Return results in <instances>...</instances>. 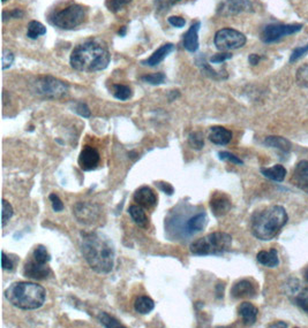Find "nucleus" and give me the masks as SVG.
<instances>
[{"instance_id":"f257e3e1","label":"nucleus","mask_w":308,"mask_h":328,"mask_svg":"<svg viewBox=\"0 0 308 328\" xmlns=\"http://www.w3.org/2000/svg\"><path fill=\"white\" fill-rule=\"evenodd\" d=\"M81 251L91 269L101 274L110 273L114 266L115 252L110 239L99 232H82Z\"/></svg>"},{"instance_id":"f03ea898","label":"nucleus","mask_w":308,"mask_h":328,"mask_svg":"<svg viewBox=\"0 0 308 328\" xmlns=\"http://www.w3.org/2000/svg\"><path fill=\"white\" fill-rule=\"evenodd\" d=\"M111 55L106 44L99 39L87 40L73 50L69 58L72 68L93 73L104 70L110 64Z\"/></svg>"},{"instance_id":"7ed1b4c3","label":"nucleus","mask_w":308,"mask_h":328,"mask_svg":"<svg viewBox=\"0 0 308 328\" xmlns=\"http://www.w3.org/2000/svg\"><path fill=\"white\" fill-rule=\"evenodd\" d=\"M286 221L288 214L284 207L268 206L253 214L251 219L252 234L261 241H270L285 226Z\"/></svg>"},{"instance_id":"20e7f679","label":"nucleus","mask_w":308,"mask_h":328,"mask_svg":"<svg viewBox=\"0 0 308 328\" xmlns=\"http://www.w3.org/2000/svg\"><path fill=\"white\" fill-rule=\"evenodd\" d=\"M5 298L18 309L37 310L44 305L47 292L35 282L19 281L5 290Z\"/></svg>"},{"instance_id":"39448f33","label":"nucleus","mask_w":308,"mask_h":328,"mask_svg":"<svg viewBox=\"0 0 308 328\" xmlns=\"http://www.w3.org/2000/svg\"><path fill=\"white\" fill-rule=\"evenodd\" d=\"M232 238L227 232L215 231L203 236L190 244L189 251L194 256L222 255L230 250Z\"/></svg>"},{"instance_id":"423d86ee","label":"nucleus","mask_w":308,"mask_h":328,"mask_svg":"<svg viewBox=\"0 0 308 328\" xmlns=\"http://www.w3.org/2000/svg\"><path fill=\"white\" fill-rule=\"evenodd\" d=\"M87 19L86 7L79 4H72L64 10L55 13L51 22L53 26L60 28L62 30H72L85 22Z\"/></svg>"},{"instance_id":"0eeeda50","label":"nucleus","mask_w":308,"mask_h":328,"mask_svg":"<svg viewBox=\"0 0 308 328\" xmlns=\"http://www.w3.org/2000/svg\"><path fill=\"white\" fill-rule=\"evenodd\" d=\"M34 91L44 98L59 99L68 92V84L53 76H42L34 83Z\"/></svg>"},{"instance_id":"6e6552de","label":"nucleus","mask_w":308,"mask_h":328,"mask_svg":"<svg viewBox=\"0 0 308 328\" xmlns=\"http://www.w3.org/2000/svg\"><path fill=\"white\" fill-rule=\"evenodd\" d=\"M246 36L232 28H224L216 32L214 44L220 52H228L238 50L246 44Z\"/></svg>"},{"instance_id":"1a4fd4ad","label":"nucleus","mask_w":308,"mask_h":328,"mask_svg":"<svg viewBox=\"0 0 308 328\" xmlns=\"http://www.w3.org/2000/svg\"><path fill=\"white\" fill-rule=\"evenodd\" d=\"M302 24H283L273 23L265 26L261 31V40L263 43H275V41L284 38L285 36L293 35L295 32L300 31Z\"/></svg>"},{"instance_id":"9d476101","label":"nucleus","mask_w":308,"mask_h":328,"mask_svg":"<svg viewBox=\"0 0 308 328\" xmlns=\"http://www.w3.org/2000/svg\"><path fill=\"white\" fill-rule=\"evenodd\" d=\"M73 214L83 225H93L99 219L101 209L96 204L88 202H79L73 206Z\"/></svg>"},{"instance_id":"9b49d317","label":"nucleus","mask_w":308,"mask_h":328,"mask_svg":"<svg viewBox=\"0 0 308 328\" xmlns=\"http://www.w3.org/2000/svg\"><path fill=\"white\" fill-rule=\"evenodd\" d=\"M51 269L48 264H43L37 261L34 257L29 258L23 266V275L31 280H45L48 279Z\"/></svg>"},{"instance_id":"f8f14e48","label":"nucleus","mask_w":308,"mask_h":328,"mask_svg":"<svg viewBox=\"0 0 308 328\" xmlns=\"http://www.w3.org/2000/svg\"><path fill=\"white\" fill-rule=\"evenodd\" d=\"M99 161H101V156H99L96 149L89 147V145H86L80 152L78 163L82 171L89 172L97 167Z\"/></svg>"},{"instance_id":"ddd939ff","label":"nucleus","mask_w":308,"mask_h":328,"mask_svg":"<svg viewBox=\"0 0 308 328\" xmlns=\"http://www.w3.org/2000/svg\"><path fill=\"white\" fill-rule=\"evenodd\" d=\"M253 5L249 0H225L219 8V14L230 16L238 15L244 12H251Z\"/></svg>"},{"instance_id":"4468645a","label":"nucleus","mask_w":308,"mask_h":328,"mask_svg":"<svg viewBox=\"0 0 308 328\" xmlns=\"http://www.w3.org/2000/svg\"><path fill=\"white\" fill-rule=\"evenodd\" d=\"M210 207L215 217H223L231 210L230 198L225 194H214L210 199Z\"/></svg>"},{"instance_id":"2eb2a0df","label":"nucleus","mask_w":308,"mask_h":328,"mask_svg":"<svg viewBox=\"0 0 308 328\" xmlns=\"http://www.w3.org/2000/svg\"><path fill=\"white\" fill-rule=\"evenodd\" d=\"M134 202L144 209H151L157 204V196L155 192L149 186H141L134 193Z\"/></svg>"},{"instance_id":"dca6fc26","label":"nucleus","mask_w":308,"mask_h":328,"mask_svg":"<svg viewBox=\"0 0 308 328\" xmlns=\"http://www.w3.org/2000/svg\"><path fill=\"white\" fill-rule=\"evenodd\" d=\"M256 294V288L253 285L252 281L249 280H239L233 285L231 289V295L233 298L240 300V298H251L254 297Z\"/></svg>"},{"instance_id":"f3484780","label":"nucleus","mask_w":308,"mask_h":328,"mask_svg":"<svg viewBox=\"0 0 308 328\" xmlns=\"http://www.w3.org/2000/svg\"><path fill=\"white\" fill-rule=\"evenodd\" d=\"M200 27H201V22H200V21H195L188 30H187L186 34L184 35V48L188 52L194 53L199 50Z\"/></svg>"},{"instance_id":"a211bd4d","label":"nucleus","mask_w":308,"mask_h":328,"mask_svg":"<svg viewBox=\"0 0 308 328\" xmlns=\"http://www.w3.org/2000/svg\"><path fill=\"white\" fill-rule=\"evenodd\" d=\"M173 49H174V46L171 43H166L164 45H162V46L158 50H156V51L153 52L147 60L142 61V64L145 66H150V67L160 65L161 62L163 61L165 58L173 51Z\"/></svg>"},{"instance_id":"6ab92c4d","label":"nucleus","mask_w":308,"mask_h":328,"mask_svg":"<svg viewBox=\"0 0 308 328\" xmlns=\"http://www.w3.org/2000/svg\"><path fill=\"white\" fill-rule=\"evenodd\" d=\"M209 139L216 145H226L231 142L232 132L226 128L216 126L210 128Z\"/></svg>"},{"instance_id":"aec40b11","label":"nucleus","mask_w":308,"mask_h":328,"mask_svg":"<svg viewBox=\"0 0 308 328\" xmlns=\"http://www.w3.org/2000/svg\"><path fill=\"white\" fill-rule=\"evenodd\" d=\"M208 223V217L206 212L197 213L186 221V231L188 234L202 231Z\"/></svg>"},{"instance_id":"412c9836","label":"nucleus","mask_w":308,"mask_h":328,"mask_svg":"<svg viewBox=\"0 0 308 328\" xmlns=\"http://www.w3.org/2000/svg\"><path fill=\"white\" fill-rule=\"evenodd\" d=\"M238 313L243 319V322L245 325H254L256 322L257 319V313H259V310H257L255 306L248 302L241 303L240 306L238 308Z\"/></svg>"},{"instance_id":"4be33fe9","label":"nucleus","mask_w":308,"mask_h":328,"mask_svg":"<svg viewBox=\"0 0 308 328\" xmlns=\"http://www.w3.org/2000/svg\"><path fill=\"white\" fill-rule=\"evenodd\" d=\"M128 213H130L133 221H134L137 226L141 228H148L149 220L142 206L131 205L130 209H128Z\"/></svg>"},{"instance_id":"5701e85b","label":"nucleus","mask_w":308,"mask_h":328,"mask_svg":"<svg viewBox=\"0 0 308 328\" xmlns=\"http://www.w3.org/2000/svg\"><path fill=\"white\" fill-rule=\"evenodd\" d=\"M257 261L267 267H276L280 264L276 249H272L270 251H260L256 256Z\"/></svg>"},{"instance_id":"b1692460","label":"nucleus","mask_w":308,"mask_h":328,"mask_svg":"<svg viewBox=\"0 0 308 328\" xmlns=\"http://www.w3.org/2000/svg\"><path fill=\"white\" fill-rule=\"evenodd\" d=\"M264 144L269 148L277 149V150H281L283 152H289L291 150V147H292V144L288 139L281 136H269L264 139Z\"/></svg>"},{"instance_id":"393cba45","label":"nucleus","mask_w":308,"mask_h":328,"mask_svg":"<svg viewBox=\"0 0 308 328\" xmlns=\"http://www.w3.org/2000/svg\"><path fill=\"white\" fill-rule=\"evenodd\" d=\"M261 173L269 180L282 182L286 176V169L282 165H275L269 168H261Z\"/></svg>"},{"instance_id":"a878e982","label":"nucleus","mask_w":308,"mask_h":328,"mask_svg":"<svg viewBox=\"0 0 308 328\" xmlns=\"http://www.w3.org/2000/svg\"><path fill=\"white\" fill-rule=\"evenodd\" d=\"M155 308V302L148 296H139L134 302V309L137 313L148 314Z\"/></svg>"},{"instance_id":"bb28decb","label":"nucleus","mask_w":308,"mask_h":328,"mask_svg":"<svg viewBox=\"0 0 308 328\" xmlns=\"http://www.w3.org/2000/svg\"><path fill=\"white\" fill-rule=\"evenodd\" d=\"M47 34V28H45L43 24L38 21H30L28 24V30H27V36L31 39L38 38L40 36H43Z\"/></svg>"},{"instance_id":"cd10ccee","label":"nucleus","mask_w":308,"mask_h":328,"mask_svg":"<svg viewBox=\"0 0 308 328\" xmlns=\"http://www.w3.org/2000/svg\"><path fill=\"white\" fill-rule=\"evenodd\" d=\"M188 144L189 147L194 149V150H202L205 147V138H203V134L200 131H193L190 132L188 136Z\"/></svg>"},{"instance_id":"c85d7f7f","label":"nucleus","mask_w":308,"mask_h":328,"mask_svg":"<svg viewBox=\"0 0 308 328\" xmlns=\"http://www.w3.org/2000/svg\"><path fill=\"white\" fill-rule=\"evenodd\" d=\"M113 96L119 101L125 102L132 97V90L127 85L115 84L113 85Z\"/></svg>"},{"instance_id":"c756f323","label":"nucleus","mask_w":308,"mask_h":328,"mask_svg":"<svg viewBox=\"0 0 308 328\" xmlns=\"http://www.w3.org/2000/svg\"><path fill=\"white\" fill-rule=\"evenodd\" d=\"M32 257L40 263L43 264H49V261L51 260V256H50L49 251L44 246H37L34 251H32Z\"/></svg>"},{"instance_id":"7c9ffc66","label":"nucleus","mask_w":308,"mask_h":328,"mask_svg":"<svg viewBox=\"0 0 308 328\" xmlns=\"http://www.w3.org/2000/svg\"><path fill=\"white\" fill-rule=\"evenodd\" d=\"M2 209H3V212H2V226L5 227L7 225V222L11 220V218L13 217L14 210H13V206L11 205V203L7 202L6 199H3V201H2Z\"/></svg>"},{"instance_id":"2f4dec72","label":"nucleus","mask_w":308,"mask_h":328,"mask_svg":"<svg viewBox=\"0 0 308 328\" xmlns=\"http://www.w3.org/2000/svg\"><path fill=\"white\" fill-rule=\"evenodd\" d=\"M98 320L102 323L103 326H105L107 328H119V327H125L122 325L117 319L113 317H111L110 314H107L106 312H101L98 314Z\"/></svg>"},{"instance_id":"473e14b6","label":"nucleus","mask_w":308,"mask_h":328,"mask_svg":"<svg viewBox=\"0 0 308 328\" xmlns=\"http://www.w3.org/2000/svg\"><path fill=\"white\" fill-rule=\"evenodd\" d=\"M141 81H143L148 84L151 85H158L162 84V83L165 82V75L163 73H153V74H148V75H144L141 77Z\"/></svg>"},{"instance_id":"72a5a7b5","label":"nucleus","mask_w":308,"mask_h":328,"mask_svg":"<svg viewBox=\"0 0 308 328\" xmlns=\"http://www.w3.org/2000/svg\"><path fill=\"white\" fill-rule=\"evenodd\" d=\"M297 83L302 88H308V65H303L297 70Z\"/></svg>"},{"instance_id":"f704fd0d","label":"nucleus","mask_w":308,"mask_h":328,"mask_svg":"<svg viewBox=\"0 0 308 328\" xmlns=\"http://www.w3.org/2000/svg\"><path fill=\"white\" fill-rule=\"evenodd\" d=\"M295 304L308 313V289L302 290L295 296Z\"/></svg>"},{"instance_id":"c9c22d12","label":"nucleus","mask_w":308,"mask_h":328,"mask_svg":"<svg viewBox=\"0 0 308 328\" xmlns=\"http://www.w3.org/2000/svg\"><path fill=\"white\" fill-rule=\"evenodd\" d=\"M131 2L132 0H109V2L106 3V6L109 8V11L117 13V12H119L122 8L127 6Z\"/></svg>"},{"instance_id":"e433bc0d","label":"nucleus","mask_w":308,"mask_h":328,"mask_svg":"<svg viewBox=\"0 0 308 328\" xmlns=\"http://www.w3.org/2000/svg\"><path fill=\"white\" fill-rule=\"evenodd\" d=\"M292 182L294 183V185H297L298 188L302 189L303 192L308 194V177L307 176H301V175H297V174H293Z\"/></svg>"},{"instance_id":"4c0bfd02","label":"nucleus","mask_w":308,"mask_h":328,"mask_svg":"<svg viewBox=\"0 0 308 328\" xmlns=\"http://www.w3.org/2000/svg\"><path fill=\"white\" fill-rule=\"evenodd\" d=\"M218 157L220 160H227V161H231L232 164H236V165H243L244 161L238 158L237 156L233 155V153H230L227 151H222V152H218Z\"/></svg>"},{"instance_id":"58836bf2","label":"nucleus","mask_w":308,"mask_h":328,"mask_svg":"<svg viewBox=\"0 0 308 328\" xmlns=\"http://www.w3.org/2000/svg\"><path fill=\"white\" fill-rule=\"evenodd\" d=\"M2 62H3V69L10 68L11 66L13 65V62H14L13 52L10 51V50H4Z\"/></svg>"},{"instance_id":"ea45409f","label":"nucleus","mask_w":308,"mask_h":328,"mask_svg":"<svg viewBox=\"0 0 308 328\" xmlns=\"http://www.w3.org/2000/svg\"><path fill=\"white\" fill-rule=\"evenodd\" d=\"M179 2L180 0H156L155 5L158 11H168Z\"/></svg>"},{"instance_id":"a19ab883","label":"nucleus","mask_w":308,"mask_h":328,"mask_svg":"<svg viewBox=\"0 0 308 328\" xmlns=\"http://www.w3.org/2000/svg\"><path fill=\"white\" fill-rule=\"evenodd\" d=\"M232 59V55L230 52H220L217 55H214L210 58L211 64H222V62Z\"/></svg>"},{"instance_id":"79ce46f5","label":"nucleus","mask_w":308,"mask_h":328,"mask_svg":"<svg viewBox=\"0 0 308 328\" xmlns=\"http://www.w3.org/2000/svg\"><path fill=\"white\" fill-rule=\"evenodd\" d=\"M306 52H308V44L303 45V46H301V48L294 49L292 55L290 56V62H294V61L299 60L301 57L306 55Z\"/></svg>"},{"instance_id":"37998d69","label":"nucleus","mask_w":308,"mask_h":328,"mask_svg":"<svg viewBox=\"0 0 308 328\" xmlns=\"http://www.w3.org/2000/svg\"><path fill=\"white\" fill-rule=\"evenodd\" d=\"M293 174L308 177V160H301L300 163H298L297 166H295Z\"/></svg>"},{"instance_id":"c03bdc74","label":"nucleus","mask_w":308,"mask_h":328,"mask_svg":"<svg viewBox=\"0 0 308 328\" xmlns=\"http://www.w3.org/2000/svg\"><path fill=\"white\" fill-rule=\"evenodd\" d=\"M50 201L52 203V209L56 211V212H61L64 210V204H62L61 199L57 196L56 194L50 195Z\"/></svg>"},{"instance_id":"a18cd8bd","label":"nucleus","mask_w":308,"mask_h":328,"mask_svg":"<svg viewBox=\"0 0 308 328\" xmlns=\"http://www.w3.org/2000/svg\"><path fill=\"white\" fill-rule=\"evenodd\" d=\"M75 112L79 115L83 116V118H89V116L91 115L89 107L87 106V104H85V103H78L75 105Z\"/></svg>"},{"instance_id":"49530a36","label":"nucleus","mask_w":308,"mask_h":328,"mask_svg":"<svg viewBox=\"0 0 308 328\" xmlns=\"http://www.w3.org/2000/svg\"><path fill=\"white\" fill-rule=\"evenodd\" d=\"M24 16V13L22 10H19V8H15V10L11 12H4V21L8 19H21Z\"/></svg>"},{"instance_id":"de8ad7c7","label":"nucleus","mask_w":308,"mask_h":328,"mask_svg":"<svg viewBox=\"0 0 308 328\" xmlns=\"http://www.w3.org/2000/svg\"><path fill=\"white\" fill-rule=\"evenodd\" d=\"M169 23L171 24L172 27L182 28L186 24V20L184 18H181V16H170Z\"/></svg>"},{"instance_id":"09e8293b","label":"nucleus","mask_w":308,"mask_h":328,"mask_svg":"<svg viewBox=\"0 0 308 328\" xmlns=\"http://www.w3.org/2000/svg\"><path fill=\"white\" fill-rule=\"evenodd\" d=\"M2 266L5 271H12L13 269V261L8 258L5 251L2 252Z\"/></svg>"},{"instance_id":"8fccbe9b","label":"nucleus","mask_w":308,"mask_h":328,"mask_svg":"<svg viewBox=\"0 0 308 328\" xmlns=\"http://www.w3.org/2000/svg\"><path fill=\"white\" fill-rule=\"evenodd\" d=\"M156 185L164 194L169 195V196H172L173 193H174V188H173V186L171 184H170V183H166V182H158V183H156Z\"/></svg>"},{"instance_id":"3c124183","label":"nucleus","mask_w":308,"mask_h":328,"mask_svg":"<svg viewBox=\"0 0 308 328\" xmlns=\"http://www.w3.org/2000/svg\"><path fill=\"white\" fill-rule=\"evenodd\" d=\"M260 60H261V57L259 55H251L248 57V61L252 66H256L260 62Z\"/></svg>"},{"instance_id":"603ef678","label":"nucleus","mask_w":308,"mask_h":328,"mask_svg":"<svg viewBox=\"0 0 308 328\" xmlns=\"http://www.w3.org/2000/svg\"><path fill=\"white\" fill-rule=\"evenodd\" d=\"M224 288H225V286H224V284H218L217 286H216V295H217L218 298H222L223 297Z\"/></svg>"},{"instance_id":"864d4df0","label":"nucleus","mask_w":308,"mask_h":328,"mask_svg":"<svg viewBox=\"0 0 308 328\" xmlns=\"http://www.w3.org/2000/svg\"><path fill=\"white\" fill-rule=\"evenodd\" d=\"M289 325L288 323H285V322H283V321H277V322H275V323H272V325H269V327H288Z\"/></svg>"},{"instance_id":"5fc2aeb1","label":"nucleus","mask_w":308,"mask_h":328,"mask_svg":"<svg viewBox=\"0 0 308 328\" xmlns=\"http://www.w3.org/2000/svg\"><path fill=\"white\" fill-rule=\"evenodd\" d=\"M118 34L120 36H125V35H126V27H122V29H120V30L118 31Z\"/></svg>"},{"instance_id":"6e6d98bb","label":"nucleus","mask_w":308,"mask_h":328,"mask_svg":"<svg viewBox=\"0 0 308 328\" xmlns=\"http://www.w3.org/2000/svg\"><path fill=\"white\" fill-rule=\"evenodd\" d=\"M305 279H306V281L308 282V268L306 269V272H305Z\"/></svg>"},{"instance_id":"4d7b16f0","label":"nucleus","mask_w":308,"mask_h":328,"mask_svg":"<svg viewBox=\"0 0 308 328\" xmlns=\"http://www.w3.org/2000/svg\"><path fill=\"white\" fill-rule=\"evenodd\" d=\"M7 2V0H3V3H6Z\"/></svg>"}]
</instances>
